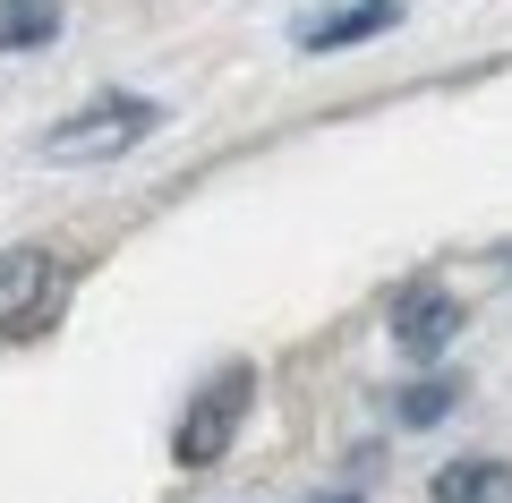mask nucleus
<instances>
[{
    "label": "nucleus",
    "mask_w": 512,
    "mask_h": 503,
    "mask_svg": "<svg viewBox=\"0 0 512 503\" xmlns=\"http://www.w3.org/2000/svg\"><path fill=\"white\" fill-rule=\"evenodd\" d=\"M316 503H359V495H316Z\"/></svg>",
    "instance_id": "obj_9"
},
{
    "label": "nucleus",
    "mask_w": 512,
    "mask_h": 503,
    "mask_svg": "<svg viewBox=\"0 0 512 503\" xmlns=\"http://www.w3.org/2000/svg\"><path fill=\"white\" fill-rule=\"evenodd\" d=\"M60 35V0H0V52H43Z\"/></svg>",
    "instance_id": "obj_7"
},
{
    "label": "nucleus",
    "mask_w": 512,
    "mask_h": 503,
    "mask_svg": "<svg viewBox=\"0 0 512 503\" xmlns=\"http://www.w3.org/2000/svg\"><path fill=\"white\" fill-rule=\"evenodd\" d=\"M154 128H163V103H146V94H94L86 111H69V120L43 137V154L52 162H111V154H128V145H146Z\"/></svg>",
    "instance_id": "obj_1"
},
{
    "label": "nucleus",
    "mask_w": 512,
    "mask_h": 503,
    "mask_svg": "<svg viewBox=\"0 0 512 503\" xmlns=\"http://www.w3.org/2000/svg\"><path fill=\"white\" fill-rule=\"evenodd\" d=\"M256 401V367H222V376H205V393L180 410V435H171V452H180V469H214L222 452H231L239 418H248Z\"/></svg>",
    "instance_id": "obj_3"
},
{
    "label": "nucleus",
    "mask_w": 512,
    "mask_h": 503,
    "mask_svg": "<svg viewBox=\"0 0 512 503\" xmlns=\"http://www.w3.org/2000/svg\"><path fill=\"white\" fill-rule=\"evenodd\" d=\"M69 307V265L52 248H0V342H35Z\"/></svg>",
    "instance_id": "obj_2"
},
{
    "label": "nucleus",
    "mask_w": 512,
    "mask_h": 503,
    "mask_svg": "<svg viewBox=\"0 0 512 503\" xmlns=\"http://www.w3.org/2000/svg\"><path fill=\"white\" fill-rule=\"evenodd\" d=\"M453 333H461V299H453V290L419 282V290H402V299H393V342H402L410 359H436Z\"/></svg>",
    "instance_id": "obj_4"
},
{
    "label": "nucleus",
    "mask_w": 512,
    "mask_h": 503,
    "mask_svg": "<svg viewBox=\"0 0 512 503\" xmlns=\"http://www.w3.org/2000/svg\"><path fill=\"white\" fill-rule=\"evenodd\" d=\"M436 503H512V461H444Z\"/></svg>",
    "instance_id": "obj_6"
},
{
    "label": "nucleus",
    "mask_w": 512,
    "mask_h": 503,
    "mask_svg": "<svg viewBox=\"0 0 512 503\" xmlns=\"http://www.w3.org/2000/svg\"><path fill=\"white\" fill-rule=\"evenodd\" d=\"M453 401H461V393H453V384L436 376V384H410V393L393 401V410H402V427H436V418L453 410Z\"/></svg>",
    "instance_id": "obj_8"
},
{
    "label": "nucleus",
    "mask_w": 512,
    "mask_h": 503,
    "mask_svg": "<svg viewBox=\"0 0 512 503\" xmlns=\"http://www.w3.org/2000/svg\"><path fill=\"white\" fill-rule=\"evenodd\" d=\"M384 26H402V0H350V9H325V18L299 26V52H350Z\"/></svg>",
    "instance_id": "obj_5"
}]
</instances>
